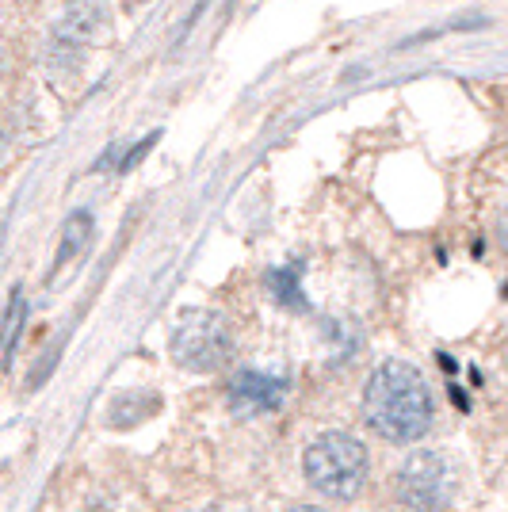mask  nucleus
Segmentation results:
<instances>
[{"mask_svg": "<svg viewBox=\"0 0 508 512\" xmlns=\"http://www.w3.org/2000/svg\"><path fill=\"white\" fill-rule=\"evenodd\" d=\"M363 413L367 425L394 444H413L432 428V390L424 375L405 360H386L375 367L371 383L363 390Z\"/></svg>", "mask_w": 508, "mask_h": 512, "instance_id": "obj_1", "label": "nucleus"}, {"mask_svg": "<svg viewBox=\"0 0 508 512\" xmlns=\"http://www.w3.org/2000/svg\"><path fill=\"white\" fill-rule=\"evenodd\" d=\"M306 482L329 501H352L367 482V448L348 432H321L302 455Z\"/></svg>", "mask_w": 508, "mask_h": 512, "instance_id": "obj_2", "label": "nucleus"}, {"mask_svg": "<svg viewBox=\"0 0 508 512\" xmlns=\"http://www.w3.org/2000/svg\"><path fill=\"white\" fill-rule=\"evenodd\" d=\"M172 356L188 371H203V375L222 371L233 356L230 325L214 310H188L172 333Z\"/></svg>", "mask_w": 508, "mask_h": 512, "instance_id": "obj_3", "label": "nucleus"}, {"mask_svg": "<svg viewBox=\"0 0 508 512\" xmlns=\"http://www.w3.org/2000/svg\"><path fill=\"white\" fill-rule=\"evenodd\" d=\"M455 490V467L440 451H413L398 470V501L409 512H444Z\"/></svg>", "mask_w": 508, "mask_h": 512, "instance_id": "obj_4", "label": "nucleus"}, {"mask_svg": "<svg viewBox=\"0 0 508 512\" xmlns=\"http://www.w3.org/2000/svg\"><path fill=\"white\" fill-rule=\"evenodd\" d=\"M287 402V379L268 375V371H237L230 379V406L241 417H264L276 413Z\"/></svg>", "mask_w": 508, "mask_h": 512, "instance_id": "obj_5", "label": "nucleus"}, {"mask_svg": "<svg viewBox=\"0 0 508 512\" xmlns=\"http://www.w3.org/2000/svg\"><path fill=\"white\" fill-rule=\"evenodd\" d=\"M107 23L104 0H69V8L62 12V20L54 23V43L58 46H88Z\"/></svg>", "mask_w": 508, "mask_h": 512, "instance_id": "obj_6", "label": "nucleus"}, {"mask_svg": "<svg viewBox=\"0 0 508 512\" xmlns=\"http://www.w3.org/2000/svg\"><path fill=\"white\" fill-rule=\"evenodd\" d=\"M161 406V398L157 394H146V390H130V394H119L115 402H111V413H107V425L111 428H134L142 425L146 417H153Z\"/></svg>", "mask_w": 508, "mask_h": 512, "instance_id": "obj_7", "label": "nucleus"}, {"mask_svg": "<svg viewBox=\"0 0 508 512\" xmlns=\"http://www.w3.org/2000/svg\"><path fill=\"white\" fill-rule=\"evenodd\" d=\"M88 237H92V214H88V211H73L69 218H65V226H62V241H58L54 268L69 264V260H73V256H77L88 245Z\"/></svg>", "mask_w": 508, "mask_h": 512, "instance_id": "obj_8", "label": "nucleus"}, {"mask_svg": "<svg viewBox=\"0 0 508 512\" xmlns=\"http://www.w3.org/2000/svg\"><path fill=\"white\" fill-rule=\"evenodd\" d=\"M23 321H27V299H23V291L16 287L12 299H8L4 318H0V356H4V367L12 363V352H16V344H20Z\"/></svg>", "mask_w": 508, "mask_h": 512, "instance_id": "obj_9", "label": "nucleus"}, {"mask_svg": "<svg viewBox=\"0 0 508 512\" xmlns=\"http://www.w3.org/2000/svg\"><path fill=\"white\" fill-rule=\"evenodd\" d=\"M268 291H272V299L279 306H287V310H306V295H302V287H298V268H276V272H268Z\"/></svg>", "mask_w": 508, "mask_h": 512, "instance_id": "obj_10", "label": "nucleus"}, {"mask_svg": "<svg viewBox=\"0 0 508 512\" xmlns=\"http://www.w3.org/2000/svg\"><path fill=\"white\" fill-rule=\"evenodd\" d=\"M207 512H249V509L237 505V501H226V505H214V509H207Z\"/></svg>", "mask_w": 508, "mask_h": 512, "instance_id": "obj_11", "label": "nucleus"}, {"mask_svg": "<svg viewBox=\"0 0 508 512\" xmlns=\"http://www.w3.org/2000/svg\"><path fill=\"white\" fill-rule=\"evenodd\" d=\"M501 241H505V249H508V218H505V226H501Z\"/></svg>", "mask_w": 508, "mask_h": 512, "instance_id": "obj_12", "label": "nucleus"}, {"mask_svg": "<svg viewBox=\"0 0 508 512\" xmlns=\"http://www.w3.org/2000/svg\"><path fill=\"white\" fill-rule=\"evenodd\" d=\"M291 512H321V509H310V505H306V509H291Z\"/></svg>", "mask_w": 508, "mask_h": 512, "instance_id": "obj_13", "label": "nucleus"}, {"mask_svg": "<svg viewBox=\"0 0 508 512\" xmlns=\"http://www.w3.org/2000/svg\"><path fill=\"white\" fill-rule=\"evenodd\" d=\"M0 157H4V134H0Z\"/></svg>", "mask_w": 508, "mask_h": 512, "instance_id": "obj_14", "label": "nucleus"}]
</instances>
